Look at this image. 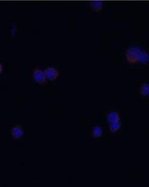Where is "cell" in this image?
Segmentation results:
<instances>
[{"instance_id": "obj_10", "label": "cell", "mask_w": 149, "mask_h": 187, "mask_svg": "<svg viewBox=\"0 0 149 187\" xmlns=\"http://www.w3.org/2000/svg\"><path fill=\"white\" fill-rule=\"evenodd\" d=\"M2 71H3V67H2V65L0 63V74L2 72Z\"/></svg>"}, {"instance_id": "obj_1", "label": "cell", "mask_w": 149, "mask_h": 187, "mask_svg": "<svg viewBox=\"0 0 149 187\" xmlns=\"http://www.w3.org/2000/svg\"><path fill=\"white\" fill-rule=\"evenodd\" d=\"M125 57L127 61L131 64L136 63L147 64L148 61V54L137 47H131L126 50Z\"/></svg>"}, {"instance_id": "obj_7", "label": "cell", "mask_w": 149, "mask_h": 187, "mask_svg": "<svg viewBox=\"0 0 149 187\" xmlns=\"http://www.w3.org/2000/svg\"><path fill=\"white\" fill-rule=\"evenodd\" d=\"M92 135L95 137H100L102 135V129L100 126H96L94 128L92 131Z\"/></svg>"}, {"instance_id": "obj_3", "label": "cell", "mask_w": 149, "mask_h": 187, "mask_svg": "<svg viewBox=\"0 0 149 187\" xmlns=\"http://www.w3.org/2000/svg\"><path fill=\"white\" fill-rule=\"evenodd\" d=\"M44 74L45 76V78H46L48 80L52 81V80H56L57 78H58V71L56 68L50 67V68H48L46 70H45Z\"/></svg>"}, {"instance_id": "obj_8", "label": "cell", "mask_w": 149, "mask_h": 187, "mask_svg": "<svg viewBox=\"0 0 149 187\" xmlns=\"http://www.w3.org/2000/svg\"><path fill=\"white\" fill-rule=\"evenodd\" d=\"M91 7L94 10L99 11L102 7V2L101 1H94L91 2Z\"/></svg>"}, {"instance_id": "obj_9", "label": "cell", "mask_w": 149, "mask_h": 187, "mask_svg": "<svg viewBox=\"0 0 149 187\" xmlns=\"http://www.w3.org/2000/svg\"><path fill=\"white\" fill-rule=\"evenodd\" d=\"M121 124L119 123V121L111 123V125H110V131L112 133H115L121 127Z\"/></svg>"}, {"instance_id": "obj_2", "label": "cell", "mask_w": 149, "mask_h": 187, "mask_svg": "<svg viewBox=\"0 0 149 187\" xmlns=\"http://www.w3.org/2000/svg\"><path fill=\"white\" fill-rule=\"evenodd\" d=\"M33 78L35 82L39 84L44 85L46 82V78H45L44 72L38 69H35L33 71Z\"/></svg>"}, {"instance_id": "obj_4", "label": "cell", "mask_w": 149, "mask_h": 187, "mask_svg": "<svg viewBox=\"0 0 149 187\" xmlns=\"http://www.w3.org/2000/svg\"><path fill=\"white\" fill-rule=\"evenodd\" d=\"M11 134H12V137L14 139H19L22 137L24 134V131L23 129L21 126L20 125H16L12 129V131H11Z\"/></svg>"}, {"instance_id": "obj_5", "label": "cell", "mask_w": 149, "mask_h": 187, "mask_svg": "<svg viewBox=\"0 0 149 187\" xmlns=\"http://www.w3.org/2000/svg\"><path fill=\"white\" fill-rule=\"evenodd\" d=\"M119 120H120L119 115L116 112H111L107 116V120L110 123L119 122Z\"/></svg>"}, {"instance_id": "obj_6", "label": "cell", "mask_w": 149, "mask_h": 187, "mask_svg": "<svg viewBox=\"0 0 149 187\" xmlns=\"http://www.w3.org/2000/svg\"><path fill=\"white\" fill-rule=\"evenodd\" d=\"M140 93L143 96H148L149 94L148 84H143L140 88Z\"/></svg>"}]
</instances>
